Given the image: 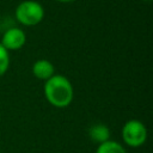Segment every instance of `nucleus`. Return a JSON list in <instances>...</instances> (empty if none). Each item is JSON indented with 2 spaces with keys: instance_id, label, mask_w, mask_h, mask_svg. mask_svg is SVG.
<instances>
[{
  "instance_id": "obj_5",
  "label": "nucleus",
  "mask_w": 153,
  "mask_h": 153,
  "mask_svg": "<svg viewBox=\"0 0 153 153\" xmlns=\"http://www.w3.org/2000/svg\"><path fill=\"white\" fill-rule=\"evenodd\" d=\"M32 73L37 79L41 80H48L55 74V67L54 65L47 60V59H39L33 62L32 65Z\"/></svg>"
},
{
  "instance_id": "obj_2",
  "label": "nucleus",
  "mask_w": 153,
  "mask_h": 153,
  "mask_svg": "<svg viewBox=\"0 0 153 153\" xmlns=\"http://www.w3.org/2000/svg\"><path fill=\"white\" fill-rule=\"evenodd\" d=\"M17 20L25 26L38 25L44 18V7L36 0H24L16 7Z\"/></svg>"
},
{
  "instance_id": "obj_4",
  "label": "nucleus",
  "mask_w": 153,
  "mask_h": 153,
  "mask_svg": "<svg viewBox=\"0 0 153 153\" xmlns=\"http://www.w3.org/2000/svg\"><path fill=\"white\" fill-rule=\"evenodd\" d=\"M25 42H26L25 32L18 26H12L2 33L0 44L6 50H18L25 44Z\"/></svg>"
},
{
  "instance_id": "obj_7",
  "label": "nucleus",
  "mask_w": 153,
  "mask_h": 153,
  "mask_svg": "<svg viewBox=\"0 0 153 153\" xmlns=\"http://www.w3.org/2000/svg\"><path fill=\"white\" fill-rule=\"evenodd\" d=\"M96 153H127V151L120 142L114 140H108L98 145Z\"/></svg>"
},
{
  "instance_id": "obj_9",
  "label": "nucleus",
  "mask_w": 153,
  "mask_h": 153,
  "mask_svg": "<svg viewBox=\"0 0 153 153\" xmlns=\"http://www.w3.org/2000/svg\"><path fill=\"white\" fill-rule=\"evenodd\" d=\"M56 1H59V2H72L74 0H56Z\"/></svg>"
},
{
  "instance_id": "obj_1",
  "label": "nucleus",
  "mask_w": 153,
  "mask_h": 153,
  "mask_svg": "<svg viewBox=\"0 0 153 153\" xmlns=\"http://www.w3.org/2000/svg\"><path fill=\"white\" fill-rule=\"evenodd\" d=\"M43 92L48 103L55 108L68 106L74 97L72 82L67 76L61 74H54L51 78L45 80Z\"/></svg>"
},
{
  "instance_id": "obj_6",
  "label": "nucleus",
  "mask_w": 153,
  "mask_h": 153,
  "mask_svg": "<svg viewBox=\"0 0 153 153\" xmlns=\"http://www.w3.org/2000/svg\"><path fill=\"white\" fill-rule=\"evenodd\" d=\"M88 136L93 142L100 145L110 140V129L104 123H94L88 128Z\"/></svg>"
},
{
  "instance_id": "obj_8",
  "label": "nucleus",
  "mask_w": 153,
  "mask_h": 153,
  "mask_svg": "<svg viewBox=\"0 0 153 153\" xmlns=\"http://www.w3.org/2000/svg\"><path fill=\"white\" fill-rule=\"evenodd\" d=\"M10 67V54L8 50H6L0 44V76L4 75Z\"/></svg>"
},
{
  "instance_id": "obj_3",
  "label": "nucleus",
  "mask_w": 153,
  "mask_h": 153,
  "mask_svg": "<svg viewBox=\"0 0 153 153\" xmlns=\"http://www.w3.org/2000/svg\"><path fill=\"white\" fill-rule=\"evenodd\" d=\"M122 139L129 147H140L147 140V128L139 120H129L122 127Z\"/></svg>"
}]
</instances>
